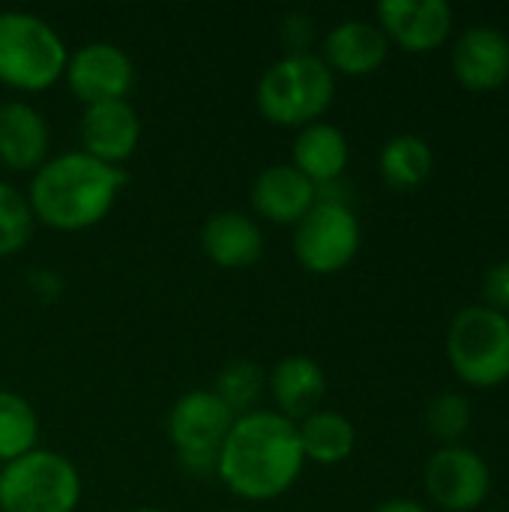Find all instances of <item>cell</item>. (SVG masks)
<instances>
[{
    "mask_svg": "<svg viewBox=\"0 0 509 512\" xmlns=\"http://www.w3.org/2000/svg\"><path fill=\"white\" fill-rule=\"evenodd\" d=\"M300 432L276 411H252L234 420L219 450V480L243 501L285 495L303 471Z\"/></svg>",
    "mask_w": 509,
    "mask_h": 512,
    "instance_id": "obj_1",
    "label": "cell"
},
{
    "mask_svg": "<svg viewBox=\"0 0 509 512\" xmlns=\"http://www.w3.org/2000/svg\"><path fill=\"white\" fill-rule=\"evenodd\" d=\"M120 186H126V171L93 159L90 153H60L36 168L27 192L33 219L57 231H84L102 222Z\"/></svg>",
    "mask_w": 509,
    "mask_h": 512,
    "instance_id": "obj_2",
    "label": "cell"
},
{
    "mask_svg": "<svg viewBox=\"0 0 509 512\" xmlns=\"http://www.w3.org/2000/svg\"><path fill=\"white\" fill-rule=\"evenodd\" d=\"M333 69L315 54H285L258 81L255 102L276 126H309L333 102Z\"/></svg>",
    "mask_w": 509,
    "mask_h": 512,
    "instance_id": "obj_3",
    "label": "cell"
},
{
    "mask_svg": "<svg viewBox=\"0 0 509 512\" xmlns=\"http://www.w3.org/2000/svg\"><path fill=\"white\" fill-rule=\"evenodd\" d=\"M69 51L57 30L30 12H0V81L39 93L57 84L66 72Z\"/></svg>",
    "mask_w": 509,
    "mask_h": 512,
    "instance_id": "obj_4",
    "label": "cell"
},
{
    "mask_svg": "<svg viewBox=\"0 0 509 512\" xmlns=\"http://www.w3.org/2000/svg\"><path fill=\"white\" fill-rule=\"evenodd\" d=\"M81 477L51 450H30L0 471V512H75Z\"/></svg>",
    "mask_w": 509,
    "mask_h": 512,
    "instance_id": "obj_5",
    "label": "cell"
},
{
    "mask_svg": "<svg viewBox=\"0 0 509 512\" xmlns=\"http://www.w3.org/2000/svg\"><path fill=\"white\" fill-rule=\"evenodd\" d=\"M447 354L456 375L474 387H495L509 378V318L489 306H468L456 315Z\"/></svg>",
    "mask_w": 509,
    "mask_h": 512,
    "instance_id": "obj_6",
    "label": "cell"
},
{
    "mask_svg": "<svg viewBox=\"0 0 509 512\" xmlns=\"http://www.w3.org/2000/svg\"><path fill=\"white\" fill-rule=\"evenodd\" d=\"M360 249V222L348 204L315 201V207L297 222L294 255L318 276L345 270Z\"/></svg>",
    "mask_w": 509,
    "mask_h": 512,
    "instance_id": "obj_7",
    "label": "cell"
},
{
    "mask_svg": "<svg viewBox=\"0 0 509 512\" xmlns=\"http://www.w3.org/2000/svg\"><path fill=\"white\" fill-rule=\"evenodd\" d=\"M234 414L213 390H195L177 399L168 414V438L177 456H219Z\"/></svg>",
    "mask_w": 509,
    "mask_h": 512,
    "instance_id": "obj_8",
    "label": "cell"
},
{
    "mask_svg": "<svg viewBox=\"0 0 509 512\" xmlns=\"http://www.w3.org/2000/svg\"><path fill=\"white\" fill-rule=\"evenodd\" d=\"M63 75L69 81V90L84 105L126 99V93L135 84V66H132L129 54L123 48L111 45V42H87V45H81L69 57Z\"/></svg>",
    "mask_w": 509,
    "mask_h": 512,
    "instance_id": "obj_9",
    "label": "cell"
},
{
    "mask_svg": "<svg viewBox=\"0 0 509 512\" xmlns=\"http://www.w3.org/2000/svg\"><path fill=\"white\" fill-rule=\"evenodd\" d=\"M489 465L465 447H444L426 465V489L450 512L477 510L489 495Z\"/></svg>",
    "mask_w": 509,
    "mask_h": 512,
    "instance_id": "obj_10",
    "label": "cell"
},
{
    "mask_svg": "<svg viewBox=\"0 0 509 512\" xmlns=\"http://www.w3.org/2000/svg\"><path fill=\"white\" fill-rule=\"evenodd\" d=\"M378 21L384 36H393L405 51L420 54L447 39L453 27V9L444 0H381Z\"/></svg>",
    "mask_w": 509,
    "mask_h": 512,
    "instance_id": "obj_11",
    "label": "cell"
},
{
    "mask_svg": "<svg viewBox=\"0 0 509 512\" xmlns=\"http://www.w3.org/2000/svg\"><path fill=\"white\" fill-rule=\"evenodd\" d=\"M81 141L84 153L117 168V162H126L141 141L138 111L126 99L87 105L81 117Z\"/></svg>",
    "mask_w": 509,
    "mask_h": 512,
    "instance_id": "obj_12",
    "label": "cell"
},
{
    "mask_svg": "<svg viewBox=\"0 0 509 512\" xmlns=\"http://www.w3.org/2000/svg\"><path fill=\"white\" fill-rule=\"evenodd\" d=\"M453 72L471 90H495L509 78V39L495 27H468L453 48Z\"/></svg>",
    "mask_w": 509,
    "mask_h": 512,
    "instance_id": "obj_13",
    "label": "cell"
},
{
    "mask_svg": "<svg viewBox=\"0 0 509 512\" xmlns=\"http://www.w3.org/2000/svg\"><path fill=\"white\" fill-rule=\"evenodd\" d=\"M252 207L276 225H297L315 207V183L294 165H270L252 183Z\"/></svg>",
    "mask_w": 509,
    "mask_h": 512,
    "instance_id": "obj_14",
    "label": "cell"
},
{
    "mask_svg": "<svg viewBox=\"0 0 509 512\" xmlns=\"http://www.w3.org/2000/svg\"><path fill=\"white\" fill-rule=\"evenodd\" d=\"M51 132L45 117L27 102L0 105V162L9 171H36L48 162Z\"/></svg>",
    "mask_w": 509,
    "mask_h": 512,
    "instance_id": "obj_15",
    "label": "cell"
},
{
    "mask_svg": "<svg viewBox=\"0 0 509 512\" xmlns=\"http://www.w3.org/2000/svg\"><path fill=\"white\" fill-rule=\"evenodd\" d=\"M201 249L222 270H246L264 255V234L240 210H222L204 222Z\"/></svg>",
    "mask_w": 509,
    "mask_h": 512,
    "instance_id": "obj_16",
    "label": "cell"
},
{
    "mask_svg": "<svg viewBox=\"0 0 509 512\" xmlns=\"http://www.w3.org/2000/svg\"><path fill=\"white\" fill-rule=\"evenodd\" d=\"M270 393H273V402L279 408L276 414H282L291 423L306 420L324 402L327 375L312 357L294 354V357L279 360L276 369L270 372Z\"/></svg>",
    "mask_w": 509,
    "mask_h": 512,
    "instance_id": "obj_17",
    "label": "cell"
},
{
    "mask_svg": "<svg viewBox=\"0 0 509 512\" xmlns=\"http://www.w3.org/2000/svg\"><path fill=\"white\" fill-rule=\"evenodd\" d=\"M387 51H390V42L378 24L351 18V21L336 24L327 33L324 63L345 75H369L387 60Z\"/></svg>",
    "mask_w": 509,
    "mask_h": 512,
    "instance_id": "obj_18",
    "label": "cell"
},
{
    "mask_svg": "<svg viewBox=\"0 0 509 512\" xmlns=\"http://www.w3.org/2000/svg\"><path fill=\"white\" fill-rule=\"evenodd\" d=\"M348 165V138L330 123H309L294 141V168L315 186L333 183Z\"/></svg>",
    "mask_w": 509,
    "mask_h": 512,
    "instance_id": "obj_19",
    "label": "cell"
},
{
    "mask_svg": "<svg viewBox=\"0 0 509 512\" xmlns=\"http://www.w3.org/2000/svg\"><path fill=\"white\" fill-rule=\"evenodd\" d=\"M300 432V447L303 456L318 462V465H339L354 453L357 432L351 420H345L336 411H315L312 417L303 420Z\"/></svg>",
    "mask_w": 509,
    "mask_h": 512,
    "instance_id": "obj_20",
    "label": "cell"
},
{
    "mask_svg": "<svg viewBox=\"0 0 509 512\" xmlns=\"http://www.w3.org/2000/svg\"><path fill=\"white\" fill-rule=\"evenodd\" d=\"M432 150L420 135H396L381 150V177L393 189H417L432 174Z\"/></svg>",
    "mask_w": 509,
    "mask_h": 512,
    "instance_id": "obj_21",
    "label": "cell"
},
{
    "mask_svg": "<svg viewBox=\"0 0 509 512\" xmlns=\"http://www.w3.org/2000/svg\"><path fill=\"white\" fill-rule=\"evenodd\" d=\"M39 420L30 402L18 393L0 390V462L9 465L24 453L36 450Z\"/></svg>",
    "mask_w": 509,
    "mask_h": 512,
    "instance_id": "obj_22",
    "label": "cell"
},
{
    "mask_svg": "<svg viewBox=\"0 0 509 512\" xmlns=\"http://www.w3.org/2000/svg\"><path fill=\"white\" fill-rule=\"evenodd\" d=\"M264 384H267V375L258 363L252 360H231L222 366V372L216 375V387L213 393L228 405V411L234 417H243V414H252L261 393H264Z\"/></svg>",
    "mask_w": 509,
    "mask_h": 512,
    "instance_id": "obj_23",
    "label": "cell"
},
{
    "mask_svg": "<svg viewBox=\"0 0 509 512\" xmlns=\"http://www.w3.org/2000/svg\"><path fill=\"white\" fill-rule=\"evenodd\" d=\"M33 234V210L27 198L0 180V255H15Z\"/></svg>",
    "mask_w": 509,
    "mask_h": 512,
    "instance_id": "obj_24",
    "label": "cell"
},
{
    "mask_svg": "<svg viewBox=\"0 0 509 512\" xmlns=\"http://www.w3.org/2000/svg\"><path fill=\"white\" fill-rule=\"evenodd\" d=\"M471 423V402L462 393H444L426 408V426L438 441H459Z\"/></svg>",
    "mask_w": 509,
    "mask_h": 512,
    "instance_id": "obj_25",
    "label": "cell"
},
{
    "mask_svg": "<svg viewBox=\"0 0 509 512\" xmlns=\"http://www.w3.org/2000/svg\"><path fill=\"white\" fill-rule=\"evenodd\" d=\"M279 33H282V45L288 48V54H309L306 48H309V42L315 36V24H312L309 15L291 12V15H285Z\"/></svg>",
    "mask_w": 509,
    "mask_h": 512,
    "instance_id": "obj_26",
    "label": "cell"
},
{
    "mask_svg": "<svg viewBox=\"0 0 509 512\" xmlns=\"http://www.w3.org/2000/svg\"><path fill=\"white\" fill-rule=\"evenodd\" d=\"M483 294H486V303L489 309L495 312H509V258L495 264L489 273H486V282H483Z\"/></svg>",
    "mask_w": 509,
    "mask_h": 512,
    "instance_id": "obj_27",
    "label": "cell"
},
{
    "mask_svg": "<svg viewBox=\"0 0 509 512\" xmlns=\"http://www.w3.org/2000/svg\"><path fill=\"white\" fill-rule=\"evenodd\" d=\"M375 512H426L423 504L411 501V498H393V501H384Z\"/></svg>",
    "mask_w": 509,
    "mask_h": 512,
    "instance_id": "obj_28",
    "label": "cell"
},
{
    "mask_svg": "<svg viewBox=\"0 0 509 512\" xmlns=\"http://www.w3.org/2000/svg\"><path fill=\"white\" fill-rule=\"evenodd\" d=\"M135 512H165V510H156V507H144V510H135Z\"/></svg>",
    "mask_w": 509,
    "mask_h": 512,
    "instance_id": "obj_29",
    "label": "cell"
}]
</instances>
